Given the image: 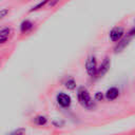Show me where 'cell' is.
I'll use <instances>...</instances> for the list:
<instances>
[{"instance_id": "obj_13", "label": "cell", "mask_w": 135, "mask_h": 135, "mask_svg": "<svg viewBox=\"0 0 135 135\" xmlns=\"http://www.w3.org/2000/svg\"><path fill=\"white\" fill-rule=\"evenodd\" d=\"M7 13H8V8H2L1 9V14H0V18H4Z\"/></svg>"}, {"instance_id": "obj_9", "label": "cell", "mask_w": 135, "mask_h": 135, "mask_svg": "<svg viewBox=\"0 0 135 135\" xmlns=\"http://www.w3.org/2000/svg\"><path fill=\"white\" fill-rule=\"evenodd\" d=\"M64 85H65V88H66L68 90H74V89L76 88V82L74 81V79L70 78V79H68V80L65 81Z\"/></svg>"}, {"instance_id": "obj_1", "label": "cell", "mask_w": 135, "mask_h": 135, "mask_svg": "<svg viewBox=\"0 0 135 135\" xmlns=\"http://www.w3.org/2000/svg\"><path fill=\"white\" fill-rule=\"evenodd\" d=\"M77 98H78V102L84 107V108H92L93 105V102H92V99H91V96L88 92V90L83 86H80L78 89V92H77Z\"/></svg>"}, {"instance_id": "obj_10", "label": "cell", "mask_w": 135, "mask_h": 135, "mask_svg": "<svg viewBox=\"0 0 135 135\" xmlns=\"http://www.w3.org/2000/svg\"><path fill=\"white\" fill-rule=\"evenodd\" d=\"M49 2V0H43V1H41V2H39L37 5H35V6H33L31 9H30V12H34V11H37V9H39V8H41V7H43L46 3Z\"/></svg>"}, {"instance_id": "obj_14", "label": "cell", "mask_w": 135, "mask_h": 135, "mask_svg": "<svg viewBox=\"0 0 135 135\" xmlns=\"http://www.w3.org/2000/svg\"><path fill=\"white\" fill-rule=\"evenodd\" d=\"M95 98H96L97 100H101V99L103 98V95H102L100 92H97V93L95 94Z\"/></svg>"}, {"instance_id": "obj_12", "label": "cell", "mask_w": 135, "mask_h": 135, "mask_svg": "<svg viewBox=\"0 0 135 135\" xmlns=\"http://www.w3.org/2000/svg\"><path fill=\"white\" fill-rule=\"evenodd\" d=\"M24 132H25V129L20 128V129H17V130L13 131V132H12V133H9L8 135H23V134H24Z\"/></svg>"}, {"instance_id": "obj_7", "label": "cell", "mask_w": 135, "mask_h": 135, "mask_svg": "<svg viewBox=\"0 0 135 135\" xmlns=\"http://www.w3.org/2000/svg\"><path fill=\"white\" fill-rule=\"evenodd\" d=\"M9 33H11V28H8V27H3L1 30V32H0V41H1V43L6 42V40L8 39Z\"/></svg>"}, {"instance_id": "obj_15", "label": "cell", "mask_w": 135, "mask_h": 135, "mask_svg": "<svg viewBox=\"0 0 135 135\" xmlns=\"http://www.w3.org/2000/svg\"><path fill=\"white\" fill-rule=\"evenodd\" d=\"M129 35H130V36H132V35H135V27H134L133 30H131V31H130Z\"/></svg>"}, {"instance_id": "obj_2", "label": "cell", "mask_w": 135, "mask_h": 135, "mask_svg": "<svg viewBox=\"0 0 135 135\" xmlns=\"http://www.w3.org/2000/svg\"><path fill=\"white\" fill-rule=\"evenodd\" d=\"M85 71L90 76H96L97 73V63H96V58L91 55L88 57L85 61Z\"/></svg>"}, {"instance_id": "obj_8", "label": "cell", "mask_w": 135, "mask_h": 135, "mask_svg": "<svg viewBox=\"0 0 135 135\" xmlns=\"http://www.w3.org/2000/svg\"><path fill=\"white\" fill-rule=\"evenodd\" d=\"M32 27H33V23H32L30 20H24V21H22V23L20 24V30H21L22 33L28 32Z\"/></svg>"}, {"instance_id": "obj_5", "label": "cell", "mask_w": 135, "mask_h": 135, "mask_svg": "<svg viewBox=\"0 0 135 135\" xmlns=\"http://www.w3.org/2000/svg\"><path fill=\"white\" fill-rule=\"evenodd\" d=\"M109 69H110V60H109V58L107 57V58H104V60L102 61L100 68L97 69L96 76H97V77H102V76L109 71Z\"/></svg>"}, {"instance_id": "obj_11", "label": "cell", "mask_w": 135, "mask_h": 135, "mask_svg": "<svg viewBox=\"0 0 135 135\" xmlns=\"http://www.w3.org/2000/svg\"><path fill=\"white\" fill-rule=\"evenodd\" d=\"M35 122L37 124H39V126H42V124H44L46 122V118L44 116H37L35 118Z\"/></svg>"}, {"instance_id": "obj_4", "label": "cell", "mask_w": 135, "mask_h": 135, "mask_svg": "<svg viewBox=\"0 0 135 135\" xmlns=\"http://www.w3.org/2000/svg\"><path fill=\"white\" fill-rule=\"evenodd\" d=\"M57 102L62 108H69L71 105V97L65 93H59L57 95Z\"/></svg>"}, {"instance_id": "obj_6", "label": "cell", "mask_w": 135, "mask_h": 135, "mask_svg": "<svg viewBox=\"0 0 135 135\" xmlns=\"http://www.w3.org/2000/svg\"><path fill=\"white\" fill-rule=\"evenodd\" d=\"M118 94H119L118 89L113 86V88H110V89L107 91V93H105V98H107L108 100H114V99H116V98L118 97Z\"/></svg>"}, {"instance_id": "obj_3", "label": "cell", "mask_w": 135, "mask_h": 135, "mask_svg": "<svg viewBox=\"0 0 135 135\" xmlns=\"http://www.w3.org/2000/svg\"><path fill=\"white\" fill-rule=\"evenodd\" d=\"M123 34H124L123 33V28L120 27V26H116V27L111 30V32H110V39L113 42H117V41H119L122 38Z\"/></svg>"}]
</instances>
